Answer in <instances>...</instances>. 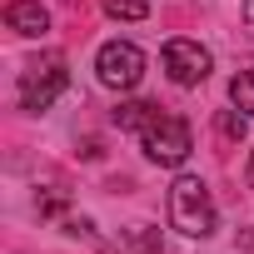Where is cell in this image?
Returning <instances> with one entry per match:
<instances>
[{
    "label": "cell",
    "instance_id": "cell-5",
    "mask_svg": "<svg viewBox=\"0 0 254 254\" xmlns=\"http://www.w3.org/2000/svg\"><path fill=\"white\" fill-rule=\"evenodd\" d=\"M165 75L180 85V90H190V85H204L209 80V70H214V55L199 45V40H185V35H175V40H165Z\"/></svg>",
    "mask_w": 254,
    "mask_h": 254
},
{
    "label": "cell",
    "instance_id": "cell-1",
    "mask_svg": "<svg viewBox=\"0 0 254 254\" xmlns=\"http://www.w3.org/2000/svg\"><path fill=\"white\" fill-rule=\"evenodd\" d=\"M170 224L190 239H209L214 234V199H209V185L199 175H175L170 185Z\"/></svg>",
    "mask_w": 254,
    "mask_h": 254
},
{
    "label": "cell",
    "instance_id": "cell-2",
    "mask_svg": "<svg viewBox=\"0 0 254 254\" xmlns=\"http://www.w3.org/2000/svg\"><path fill=\"white\" fill-rule=\"evenodd\" d=\"M140 145H145V155H150L155 165L180 170V165L190 160V150H194V130H190V120H180V115H160L150 130L140 135Z\"/></svg>",
    "mask_w": 254,
    "mask_h": 254
},
{
    "label": "cell",
    "instance_id": "cell-9",
    "mask_svg": "<svg viewBox=\"0 0 254 254\" xmlns=\"http://www.w3.org/2000/svg\"><path fill=\"white\" fill-rule=\"evenodd\" d=\"M229 100H234V110H244V115L254 120V70H239V75L229 80Z\"/></svg>",
    "mask_w": 254,
    "mask_h": 254
},
{
    "label": "cell",
    "instance_id": "cell-10",
    "mask_svg": "<svg viewBox=\"0 0 254 254\" xmlns=\"http://www.w3.org/2000/svg\"><path fill=\"white\" fill-rule=\"evenodd\" d=\"M214 125H219L224 140H244V135H249V115H244V110H219Z\"/></svg>",
    "mask_w": 254,
    "mask_h": 254
},
{
    "label": "cell",
    "instance_id": "cell-4",
    "mask_svg": "<svg viewBox=\"0 0 254 254\" xmlns=\"http://www.w3.org/2000/svg\"><path fill=\"white\" fill-rule=\"evenodd\" d=\"M95 70H100V85L110 90H135L145 75V50L135 40H105L95 55Z\"/></svg>",
    "mask_w": 254,
    "mask_h": 254
},
{
    "label": "cell",
    "instance_id": "cell-6",
    "mask_svg": "<svg viewBox=\"0 0 254 254\" xmlns=\"http://www.w3.org/2000/svg\"><path fill=\"white\" fill-rule=\"evenodd\" d=\"M5 25L15 35H45L50 30V10L40 5V0H10L5 5Z\"/></svg>",
    "mask_w": 254,
    "mask_h": 254
},
{
    "label": "cell",
    "instance_id": "cell-8",
    "mask_svg": "<svg viewBox=\"0 0 254 254\" xmlns=\"http://www.w3.org/2000/svg\"><path fill=\"white\" fill-rule=\"evenodd\" d=\"M120 254H165V244H160V234L150 224H135L130 234L120 239Z\"/></svg>",
    "mask_w": 254,
    "mask_h": 254
},
{
    "label": "cell",
    "instance_id": "cell-12",
    "mask_svg": "<svg viewBox=\"0 0 254 254\" xmlns=\"http://www.w3.org/2000/svg\"><path fill=\"white\" fill-rule=\"evenodd\" d=\"M244 25H249V35H254V0H244Z\"/></svg>",
    "mask_w": 254,
    "mask_h": 254
},
{
    "label": "cell",
    "instance_id": "cell-7",
    "mask_svg": "<svg viewBox=\"0 0 254 254\" xmlns=\"http://www.w3.org/2000/svg\"><path fill=\"white\" fill-rule=\"evenodd\" d=\"M155 120H160V105H150V100H125L115 110V125L120 130H135V135H145Z\"/></svg>",
    "mask_w": 254,
    "mask_h": 254
},
{
    "label": "cell",
    "instance_id": "cell-11",
    "mask_svg": "<svg viewBox=\"0 0 254 254\" xmlns=\"http://www.w3.org/2000/svg\"><path fill=\"white\" fill-rule=\"evenodd\" d=\"M105 15H115V20H145L150 0H105Z\"/></svg>",
    "mask_w": 254,
    "mask_h": 254
},
{
    "label": "cell",
    "instance_id": "cell-3",
    "mask_svg": "<svg viewBox=\"0 0 254 254\" xmlns=\"http://www.w3.org/2000/svg\"><path fill=\"white\" fill-rule=\"evenodd\" d=\"M65 85H70V70H65L60 55H45V60L25 65V75H20V110H30V115L50 110L65 95Z\"/></svg>",
    "mask_w": 254,
    "mask_h": 254
},
{
    "label": "cell",
    "instance_id": "cell-13",
    "mask_svg": "<svg viewBox=\"0 0 254 254\" xmlns=\"http://www.w3.org/2000/svg\"><path fill=\"white\" fill-rule=\"evenodd\" d=\"M244 180H249V185H254V150H249V170H244Z\"/></svg>",
    "mask_w": 254,
    "mask_h": 254
}]
</instances>
